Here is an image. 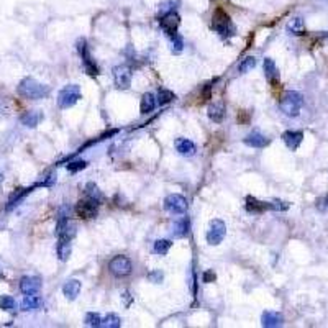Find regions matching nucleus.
Returning <instances> with one entry per match:
<instances>
[{"label":"nucleus","mask_w":328,"mask_h":328,"mask_svg":"<svg viewBox=\"0 0 328 328\" xmlns=\"http://www.w3.org/2000/svg\"><path fill=\"white\" fill-rule=\"evenodd\" d=\"M282 139H284V143H286V146L289 149L295 151V149L300 146V143H302L304 133L302 131H295V130H289L282 135Z\"/></svg>","instance_id":"f3484780"},{"label":"nucleus","mask_w":328,"mask_h":328,"mask_svg":"<svg viewBox=\"0 0 328 328\" xmlns=\"http://www.w3.org/2000/svg\"><path fill=\"white\" fill-rule=\"evenodd\" d=\"M109 269H110V272L114 274V276H117V277H127L128 274L131 272L133 264H131V261L128 260L127 256L118 255V256H114V258L110 260Z\"/></svg>","instance_id":"39448f33"},{"label":"nucleus","mask_w":328,"mask_h":328,"mask_svg":"<svg viewBox=\"0 0 328 328\" xmlns=\"http://www.w3.org/2000/svg\"><path fill=\"white\" fill-rule=\"evenodd\" d=\"M156 97L153 95V94H144L143 97H141V102H139V112H141V115H146V114H149V112H153L154 110V107H156Z\"/></svg>","instance_id":"b1692460"},{"label":"nucleus","mask_w":328,"mask_h":328,"mask_svg":"<svg viewBox=\"0 0 328 328\" xmlns=\"http://www.w3.org/2000/svg\"><path fill=\"white\" fill-rule=\"evenodd\" d=\"M17 92L23 97V99H30V100H40V99H46L50 95V87L45 84L38 82L33 77H25L21 82L18 84Z\"/></svg>","instance_id":"f257e3e1"},{"label":"nucleus","mask_w":328,"mask_h":328,"mask_svg":"<svg viewBox=\"0 0 328 328\" xmlns=\"http://www.w3.org/2000/svg\"><path fill=\"white\" fill-rule=\"evenodd\" d=\"M41 289V281L38 277H33V276H25L21 277L20 281V290L21 294L25 295H31V294H38Z\"/></svg>","instance_id":"ddd939ff"},{"label":"nucleus","mask_w":328,"mask_h":328,"mask_svg":"<svg viewBox=\"0 0 328 328\" xmlns=\"http://www.w3.org/2000/svg\"><path fill=\"white\" fill-rule=\"evenodd\" d=\"M287 31H290L292 35H304L305 33V25H304V20L300 17H295L292 18L287 23Z\"/></svg>","instance_id":"a878e982"},{"label":"nucleus","mask_w":328,"mask_h":328,"mask_svg":"<svg viewBox=\"0 0 328 328\" xmlns=\"http://www.w3.org/2000/svg\"><path fill=\"white\" fill-rule=\"evenodd\" d=\"M85 325L87 327H102V317L95 312H89L85 315Z\"/></svg>","instance_id":"72a5a7b5"},{"label":"nucleus","mask_w":328,"mask_h":328,"mask_svg":"<svg viewBox=\"0 0 328 328\" xmlns=\"http://www.w3.org/2000/svg\"><path fill=\"white\" fill-rule=\"evenodd\" d=\"M171 40H173V48H171V50H173L174 55H179L182 51V48H184V41H182L179 35H176L174 38H171Z\"/></svg>","instance_id":"c9c22d12"},{"label":"nucleus","mask_w":328,"mask_h":328,"mask_svg":"<svg viewBox=\"0 0 328 328\" xmlns=\"http://www.w3.org/2000/svg\"><path fill=\"white\" fill-rule=\"evenodd\" d=\"M176 5H177L176 0H163L159 3V17H163L166 13L176 12Z\"/></svg>","instance_id":"473e14b6"},{"label":"nucleus","mask_w":328,"mask_h":328,"mask_svg":"<svg viewBox=\"0 0 328 328\" xmlns=\"http://www.w3.org/2000/svg\"><path fill=\"white\" fill-rule=\"evenodd\" d=\"M85 197L92 198V200L99 202V203L102 202V198H104V196H102L100 189L94 184V182H89V184L85 186Z\"/></svg>","instance_id":"bb28decb"},{"label":"nucleus","mask_w":328,"mask_h":328,"mask_svg":"<svg viewBox=\"0 0 328 328\" xmlns=\"http://www.w3.org/2000/svg\"><path fill=\"white\" fill-rule=\"evenodd\" d=\"M163 277L164 276H163V272H161V271H151V272L148 274V279L151 282H154V284H159L161 281H163Z\"/></svg>","instance_id":"e433bc0d"},{"label":"nucleus","mask_w":328,"mask_h":328,"mask_svg":"<svg viewBox=\"0 0 328 328\" xmlns=\"http://www.w3.org/2000/svg\"><path fill=\"white\" fill-rule=\"evenodd\" d=\"M304 107V97L300 92L295 90H289L282 95L281 102H279V109L284 115L287 117H297Z\"/></svg>","instance_id":"f03ea898"},{"label":"nucleus","mask_w":328,"mask_h":328,"mask_svg":"<svg viewBox=\"0 0 328 328\" xmlns=\"http://www.w3.org/2000/svg\"><path fill=\"white\" fill-rule=\"evenodd\" d=\"M0 309L5 312H12L17 309V302H15V299L10 297V295H2V297H0Z\"/></svg>","instance_id":"2f4dec72"},{"label":"nucleus","mask_w":328,"mask_h":328,"mask_svg":"<svg viewBox=\"0 0 328 328\" xmlns=\"http://www.w3.org/2000/svg\"><path fill=\"white\" fill-rule=\"evenodd\" d=\"M43 120V114L38 110H31V112H26V114L21 117V123L28 128H35L40 125V122Z\"/></svg>","instance_id":"412c9836"},{"label":"nucleus","mask_w":328,"mask_h":328,"mask_svg":"<svg viewBox=\"0 0 328 328\" xmlns=\"http://www.w3.org/2000/svg\"><path fill=\"white\" fill-rule=\"evenodd\" d=\"M225 117V109H223V104H213L208 107V118L213 120L215 123H220L223 120Z\"/></svg>","instance_id":"393cba45"},{"label":"nucleus","mask_w":328,"mask_h":328,"mask_svg":"<svg viewBox=\"0 0 328 328\" xmlns=\"http://www.w3.org/2000/svg\"><path fill=\"white\" fill-rule=\"evenodd\" d=\"M284 322V317L279 314V312H272V310H266L261 317V325L267 327V328H274V327H281Z\"/></svg>","instance_id":"2eb2a0df"},{"label":"nucleus","mask_w":328,"mask_h":328,"mask_svg":"<svg viewBox=\"0 0 328 328\" xmlns=\"http://www.w3.org/2000/svg\"><path fill=\"white\" fill-rule=\"evenodd\" d=\"M319 208L320 210H327L328 208V196L322 198V200H319Z\"/></svg>","instance_id":"ea45409f"},{"label":"nucleus","mask_w":328,"mask_h":328,"mask_svg":"<svg viewBox=\"0 0 328 328\" xmlns=\"http://www.w3.org/2000/svg\"><path fill=\"white\" fill-rule=\"evenodd\" d=\"M122 325V320L120 317L115 315V314H109L105 319H102V327H107V328H118Z\"/></svg>","instance_id":"7c9ffc66"},{"label":"nucleus","mask_w":328,"mask_h":328,"mask_svg":"<svg viewBox=\"0 0 328 328\" xmlns=\"http://www.w3.org/2000/svg\"><path fill=\"white\" fill-rule=\"evenodd\" d=\"M255 66H256V58L255 56H246L245 59H241V63L238 64V72L245 74V72L251 71Z\"/></svg>","instance_id":"cd10ccee"},{"label":"nucleus","mask_w":328,"mask_h":328,"mask_svg":"<svg viewBox=\"0 0 328 328\" xmlns=\"http://www.w3.org/2000/svg\"><path fill=\"white\" fill-rule=\"evenodd\" d=\"M171 246H173L171 240H158V241H154L153 250L156 255H166V253L171 250Z\"/></svg>","instance_id":"c756f323"},{"label":"nucleus","mask_w":328,"mask_h":328,"mask_svg":"<svg viewBox=\"0 0 328 328\" xmlns=\"http://www.w3.org/2000/svg\"><path fill=\"white\" fill-rule=\"evenodd\" d=\"M262 67H264V76H266V79L269 80V82L276 84V82H277V77H279L276 63H274L271 58H266V59H264V64H262Z\"/></svg>","instance_id":"5701e85b"},{"label":"nucleus","mask_w":328,"mask_h":328,"mask_svg":"<svg viewBox=\"0 0 328 328\" xmlns=\"http://www.w3.org/2000/svg\"><path fill=\"white\" fill-rule=\"evenodd\" d=\"M114 79L118 89L125 90L131 84V69L128 66H117L114 67Z\"/></svg>","instance_id":"9b49d317"},{"label":"nucleus","mask_w":328,"mask_h":328,"mask_svg":"<svg viewBox=\"0 0 328 328\" xmlns=\"http://www.w3.org/2000/svg\"><path fill=\"white\" fill-rule=\"evenodd\" d=\"M164 208L174 215H181L187 210V198L181 194H171L164 198Z\"/></svg>","instance_id":"6e6552de"},{"label":"nucleus","mask_w":328,"mask_h":328,"mask_svg":"<svg viewBox=\"0 0 328 328\" xmlns=\"http://www.w3.org/2000/svg\"><path fill=\"white\" fill-rule=\"evenodd\" d=\"M43 305V300L41 297H38L36 294H31V295H25V299L21 300V309L25 312H30V310H38Z\"/></svg>","instance_id":"4be33fe9"},{"label":"nucleus","mask_w":328,"mask_h":328,"mask_svg":"<svg viewBox=\"0 0 328 328\" xmlns=\"http://www.w3.org/2000/svg\"><path fill=\"white\" fill-rule=\"evenodd\" d=\"M0 181H2V173H0Z\"/></svg>","instance_id":"a19ab883"},{"label":"nucleus","mask_w":328,"mask_h":328,"mask_svg":"<svg viewBox=\"0 0 328 328\" xmlns=\"http://www.w3.org/2000/svg\"><path fill=\"white\" fill-rule=\"evenodd\" d=\"M174 148H176V151L179 154H182V156L196 154V144H194L191 139H187V138H177L174 141Z\"/></svg>","instance_id":"a211bd4d"},{"label":"nucleus","mask_w":328,"mask_h":328,"mask_svg":"<svg viewBox=\"0 0 328 328\" xmlns=\"http://www.w3.org/2000/svg\"><path fill=\"white\" fill-rule=\"evenodd\" d=\"M97 212H99V202H95L89 197L84 198V200H79L76 205V213L79 218H84V220L94 218Z\"/></svg>","instance_id":"9d476101"},{"label":"nucleus","mask_w":328,"mask_h":328,"mask_svg":"<svg viewBox=\"0 0 328 328\" xmlns=\"http://www.w3.org/2000/svg\"><path fill=\"white\" fill-rule=\"evenodd\" d=\"M225 235H227V225L222 220L215 218L210 222V227H208L207 232V243L212 246H217L223 241Z\"/></svg>","instance_id":"423d86ee"},{"label":"nucleus","mask_w":328,"mask_h":328,"mask_svg":"<svg viewBox=\"0 0 328 328\" xmlns=\"http://www.w3.org/2000/svg\"><path fill=\"white\" fill-rule=\"evenodd\" d=\"M85 166H87L85 161H72V163L67 164V171L69 173H77V171L85 169Z\"/></svg>","instance_id":"f704fd0d"},{"label":"nucleus","mask_w":328,"mask_h":328,"mask_svg":"<svg viewBox=\"0 0 328 328\" xmlns=\"http://www.w3.org/2000/svg\"><path fill=\"white\" fill-rule=\"evenodd\" d=\"M245 208L250 213H262V212H266V210H272L271 202H261V200H258V198H255V197L246 198Z\"/></svg>","instance_id":"4468645a"},{"label":"nucleus","mask_w":328,"mask_h":328,"mask_svg":"<svg viewBox=\"0 0 328 328\" xmlns=\"http://www.w3.org/2000/svg\"><path fill=\"white\" fill-rule=\"evenodd\" d=\"M212 28L222 36H233L235 35L233 21H232V18H230V15L227 12H223L222 8L215 10V13L212 17Z\"/></svg>","instance_id":"7ed1b4c3"},{"label":"nucleus","mask_w":328,"mask_h":328,"mask_svg":"<svg viewBox=\"0 0 328 328\" xmlns=\"http://www.w3.org/2000/svg\"><path fill=\"white\" fill-rule=\"evenodd\" d=\"M71 240H72V236H71V235H66V233L58 236L56 253H58V258H59L61 261H67L69 256H71V250H72Z\"/></svg>","instance_id":"f8f14e48"},{"label":"nucleus","mask_w":328,"mask_h":328,"mask_svg":"<svg viewBox=\"0 0 328 328\" xmlns=\"http://www.w3.org/2000/svg\"><path fill=\"white\" fill-rule=\"evenodd\" d=\"M189 230H191L189 218L182 217V218H179V220H176L174 225H173V230H171V232H173L174 238H184V236L189 233Z\"/></svg>","instance_id":"6ab92c4d"},{"label":"nucleus","mask_w":328,"mask_h":328,"mask_svg":"<svg viewBox=\"0 0 328 328\" xmlns=\"http://www.w3.org/2000/svg\"><path fill=\"white\" fill-rule=\"evenodd\" d=\"M243 141H245V144H248V146H251V148H266L267 144L271 143V139L266 138L260 131H253L243 139Z\"/></svg>","instance_id":"dca6fc26"},{"label":"nucleus","mask_w":328,"mask_h":328,"mask_svg":"<svg viewBox=\"0 0 328 328\" xmlns=\"http://www.w3.org/2000/svg\"><path fill=\"white\" fill-rule=\"evenodd\" d=\"M215 279H217V276H215V272H213V271H205V272L202 274V281L205 282V284L213 282Z\"/></svg>","instance_id":"4c0bfd02"},{"label":"nucleus","mask_w":328,"mask_h":328,"mask_svg":"<svg viewBox=\"0 0 328 328\" xmlns=\"http://www.w3.org/2000/svg\"><path fill=\"white\" fill-rule=\"evenodd\" d=\"M179 23H181V18L179 15L176 12H171V13H166L163 17H159V25L161 28L169 38H174L177 35V28H179Z\"/></svg>","instance_id":"1a4fd4ad"},{"label":"nucleus","mask_w":328,"mask_h":328,"mask_svg":"<svg viewBox=\"0 0 328 328\" xmlns=\"http://www.w3.org/2000/svg\"><path fill=\"white\" fill-rule=\"evenodd\" d=\"M80 282L77 281V279H71V281H67L66 284L63 286V294L64 297H66L67 300H74L77 299V295L80 292Z\"/></svg>","instance_id":"aec40b11"},{"label":"nucleus","mask_w":328,"mask_h":328,"mask_svg":"<svg viewBox=\"0 0 328 328\" xmlns=\"http://www.w3.org/2000/svg\"><path fill=\"white\" fill-rule=\"evenodd\" d=\"M174 99H176L174 92H171V90H168V89H159V92H158V104L161 107L171 104V102H173Z\"/></svg>","instance_id":"c85d7f7f"},{"label":"nucleus","mask_w":328,"mask_h":328,"mask_svg":"<svg viewBox=\"0 0 328 328\" xmlns=\"http://www.w3.org/2000/svg\"><path fill=\"white\" fill-rule=\"evenodd\" d=\"M79 99H80V87L77 84H69L64 89H61V92L58 94V105L63 110L71 109V107L77 104Z\"/></svg>","instance_id":"20e7f679"},{"label":"nucleus","mask_w":328,"mask_h":328,"mask_svg":"<svg viewBox=\"0 0 328 328\" xmlns=\"http://www.w3.org/2000/svg\"><path fill=\"white\" fill-rule=\"evenodd\" d=\"M212 84H213V82L207 84V85H205V89H203V99H205V100L210 99V92H212V87H213Z\"/></svg>","instance_id":"58836bf2"},{"label":"nucleus","mask_w":328,"mask_h":328,"mask_svg":"<svg viewBox=\"0 0 328 328\" xmlns=\"http://www.w3.org/2000/svg\"><path fill=\"white\" fill-rule=\"evenodd\" d=\"M77 51H79L80 58H82V64H84V67H85V71H87L89 76H92V77L99 76V67H97L95 61L92 59V56H90L87 41H85L84 38L77 41Z\"/></svg>","instance_id":"0eeeda50"}]
</instances>
